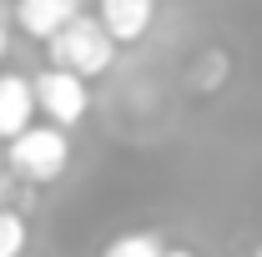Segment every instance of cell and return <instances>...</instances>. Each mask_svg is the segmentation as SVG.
Segmentation results:
<instances>
[{
	"mask_svg": "<svg viewBox=\"0 0 262 257\" xmlns=\"http://www.w3.org/2000/svg\"><path fill=\"white\" fill-rule=\"evenodd\" d=\"M46 51H51V66H61V71H76L81 81L91 76H106L111 66H116V40L106 35L96 15H86V10H76L71 20H66L61 31L46 40Z\"/></svg>",
	"mask_w": 262,
	"mask_h": 257,
	"instance_id": "1",
	"label": "cell"
},
{
	"mask_svg": "<svg viewBox=\"0 0 262 257\" xmlns=\"http://www.w3.org/2000/svg\"><path fill=\"white\" fill-rule=\"evenodd\" d=\"M5 146H10V172L20 182H35V187L61 182L71 166V136H66V126H51V121H31Z\"/></svg>",
	"mask_w": 262,
	"mask_h": 257,
	"instance_id": "2",
	"label": "cell"
},
{
	"mask_svg": "<svg viewBox=\"0 0 262 257\" xmlns=\"http://www.w3.org/2000/svg\"><path fill=\"white\" fill-rule=\"evenodd\" d=\"M35 96V116H51V126H76L86 121V106H91V86L76 76V71H61V66H46L31 81Z\"/></svg>",
	"mask_w": 262,
	"mask_h": 257,
	"instance_id": "3",
	"label": "cell"
},
{
	"mask_svg": "<svg viewBox=\"0 0 262 257\" xmlns=\"http://www.w3.org/2000/svg\"><path fill=\"white\" fill-rule=\"evenodd\" d=\"M96 20L116 46H136V40H146L151 20H157V0H101Z\"/></svg>",
	"mask_w": 262,
	"mask_h": 257,
	"instance_id": "4",
	"label": "cell"
},
{
	"mask_svg": "<svg viewBox=\"0 0 262 257\" xmlns=\"http://www.w3.org/2000/svg\"><path fill=\"white\" fill-rule=\"evenodd\" d=\"M76 10H86V5L81 0H15V26L31 40H51Z\"/></svg>",
	"mask_w": 262,
	"mask_h": 257,
	"instance_id": "5",
	"label": "cell"
},
{
	"mask_svg": "<svg viewBox=\"0 0 262 257\" xmlns=\"http://www.w3.org/2000/svg\"><path fill=\"white\" fill-rule=\"evenodd\" d=\"M35 121V96L26 76H0V141H10L15 131Z\"/></svg>",
	"mask_w": 262,
	"mask_h": 257,
	"instance_id": "6",
	"label": "cell"
},
{
	"mask_svg": "<svg viewBox=\"0 0 262 257\" xmlns=\"http://www.w3.org/2000/svg\"><path fill=\"white\" fill-rule=\"evenodd\" d=\"M162 247L166 242L157 237V232H126V237H116L101 257H162Z\"/></svg>",
	"mask_w": 262,
	"mask_h": 257,
	"instance_id": "7",
	"label": "cell"
},
{
	"mask_svg": "<svg viewBox=\"0 0 262 257\" xmlns=\"http://www.w3.org/2000/svg\"><path fill=\"white\" fill-rule=\"evenodd\" d=\"M26 217L20 212H10V207H0V257H26Z\"/></svg>",
	"mask_w": 262,
	"mask_h": 257,
	"instance_id": "8",
	"label": "cell"
},
{
	"mask_svg": "<svg viewBox=\"0 0 262 257\" xmlns=\"http://www.w3.org/2000/svg\"><path fill=\"white\" fill-rule=\"evenodd\" d=\"M10 56V31H5V20H0V61Z\"/></svg>",
	"mask_w": 262,
	"mask_h": 257,
	"instance_id": "9",
	"label": "cell"
},
{
	"mask_svg": "<svg viewBox=\"0 0 262 257\" xmlns=\"http://www.w3.org/2000/svg\"><path fill=\"white\" fill-rule=\"evenodd\" d=\"M162 257H196L192 247H162Z\"/></svg>",
	"mask_w": 262,
	"mask_h": 257,
	"instance_id": "10",
	"label": "cell"
},
{
	"mask_svg": "<svg viewBox=\"0 0 262 257\" xmlns=\"http://www.w3.org/2000/svg\"><path fill=\"white\" fill-rule=\"evenodd\" d=\"M252 257H262V242H257V252H252Z\"/></svg>",
	"mask_w": 262,
	"mask_h": 257,
	"instance_id": "11",
	"label": "cell"
}]
</instances>
